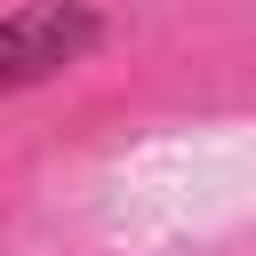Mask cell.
Instances as JSON below:
<instances>
[{"instance_id": "6da1fadb", "label": "cell", "mask_w": 256, "mask_h": 256, "mask_svg": "<svg viewBox=\"0 0 256 256\" xmlns=\"http://www.w3.org/2000/svg\"><path fill=\"white\" fill-rule=\"evenodd\" d=\"M96 40H104V16L96 8H8L0 16V96L48 80L64 64H80Z\"/></svg>"}]
</instances>
